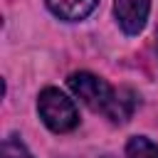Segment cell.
Wrapping results in <instances>:
<instances>
[{
  "label": "cell",
  "mask_w": 158,
  "mask_h": 158,
  "mask_svg": "<svg viewBox=\"0 0 158 158\" xmlns=\"http://www.w3.org/2000/svg\"><path fill=\"white\" fill-rule=\"evenodd\" d=\"M67 84H69V89L91 109V111H96V114H104V116H109L111 121H126L128 116H131V111H133V96H128V99H123L128 91H114L104 79H99V77H94V74H89V72H74L69 79H67Z\"/></svg>",
  "instance_id": "cell-1"
},
{
  "label": "cell",
  "mask_w": 158,
  "mask_h": 158,
  "mask_svg": "<svg viewBox=\"0 0 158 158\" xmlns=\"http://www.w3.org/2000/svg\"><path fill=\"white\" fill-rule=\"evenodd\" d=\"M37 111L42 116V121L54 131V133H64V131H72L77 123H79V114H77V106L72 99H67L59 89L54 86H47L40 99H37Z\"/></svg>",
  "instance_id": "cell-2"
},
{
  "label": "cell",
  "mask_w": 158,
  "mask_h": 158,
  "mask_svg": "<svg viewBox=\"0 0 158 158\" xmlns=\"http://www.w3.org/2000/svg\"><path fill=\"white\" fill-rule=\"evenodd\" d=\"M148 10H151L148 0H116L114 2L116 20L126 35H138L143 30L148 20Z\"/></svg>",
  "instance_id": "cell-3"
},
{
  "label": "cell",
  "mask_w": 158,
  "mask_h": 158,
  "mask_svg": "<svg viewBox=\"0 0 158 158\" xmlns=\"http://www.w3.org/2000/svg\"><path fill=\"white\" fill-rule=\"evenodd\" d=\"M96 2H99V0H47L49 10H52L57 17L69 20V22L84 20V17L96 7Z\"/></svg>",
  "instance_id": "cell-4"
},
{
  "label": "cell",
  "mask_w": 158,
  "mask_h": 158,
  "mask_svg": "<svg viewBox=\"0 0 158 158\" xmlns=\"http://www.w3.org/2000/svg\"><path fill=\"white\" fill-rule=\"evenodd\" d=\"M126 156L128 158H158V146L148 141L146 136H133L126 143Z\"/></svg>",
  "instance_id": "cell-5"
},
{
  "label": "cell",
  "mask_w": 158,
  "mask_h": 158,
  "mask_svg": "<svg viewBox=\"0 0 158 158\" xmlns=\"http://www.w3.org/2000/svg\"><path fill=\"white\" fill-rule=\"evenodd\" d=\"M2 158H32V156L17 136H7L2 141Z\"/></svg>",
  "instance_id": "cell-6"
},
{
  "label": "cell",
  "mask_w": 158,
  "mask_h": 158,
  "mask_svg": "<svg viewBox=\"0 0 158 158\" xmlns=\"http://www.w3.org/2000/svg\"><path fill=\"white\" fill-rule=\"evenodd\" d=\"M104 158H111V156H104Z\"/></svg>",
  "instance_id": "cell-7"
}]
</instances>
